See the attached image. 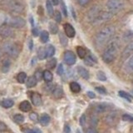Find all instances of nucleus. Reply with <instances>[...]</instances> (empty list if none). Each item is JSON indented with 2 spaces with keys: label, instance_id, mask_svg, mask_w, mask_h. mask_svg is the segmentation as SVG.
<instances>
[{
  "label": "nucleus",
  "instance_id": "obj_1",
  "mask_svg": "<svg viewBox=\"0 0 133 133\" xmlns=\"http://www.w3.org/2000/svg\"><path fill=\"white\" fill-rule=\"evenodd\" d=\"M115 28L112 26H108L102 28L95 37V44L97 48H102L113 37Z\"/></svg>",
  "mask_w": 133,
  "mask_h": 133
},
{
  "label": "nucleus",
  "instance_id": "obj_2",
  "mask_svg": "<svg viewBox=\"0 0 133 133\" xmlns=\"http://www.w3.org/2000/svg\"><path fill=\"white\" fill-rule=\"evenodd\" d=\"M118 47L119 44L116 40H113L108 43L102 54V60L106 63H110L115 59L116 55H117Z\"/></svg>",
  "mask_w": 133,
  "mask_h": 133
},
{
  "label": "nucleus",
  "instance_id": "obj_3",
  "mask_svg": "<svg viewBox=\"0 0 133 133\" xmlns=\"http://www.w3.org/2000/svg\"><path fill=\"white\" fill-rule=\"evenodd\" d=\"M4 23L8 25V27L14 28H22L25 26L26 22L23 18L21 17H11V18H8L6 20H4Z\"/></svg>",
  "mask_w": 133,
  "mask_h": 133
},
{
  "label": "nucleus",
  "instance_id": "obj_4",
  "mask_svg": "<svg viewBox=\"0 0 133 133\" xmlns=\"http://www.w3.org/2000/svg\"><path fill=\"white\" fill-rule=\"evenodd\" d=\"M3 49L7 54H8L10 57L16 58L18 57L19 54V50L17 44H15L12 42H6L3 45Z\"/></svg>",
  "mask_w": 133,
  "mask_h": 133
},
{
  "label": "nucleus",
  "instance_id": "obj_5",
  "mask_svg": "<svg viewBox=\"0 0 133 133\" xmlns=\"http://www.w3.org/2000/svg\"><path fill=\"white\" fill-rule=\"evenodd\" d=\"M124 7V3L122 0H108L107 3V8L108 9V12L111 14L120 11Z\"/></svg>",
  "mask_w": 133,
  "mask_h": 133
},
{
  "label": "nucleus",
  "instance_id": "obj_6",
  "mask_svg": "<svg viewBox=\"0 0 133 133\" xmlns=\"http://www.w3.org/2000/svg\"><path fill=\"white\" fill-rule=\"evenodd\" d=\"M8 7L12 12H18V14L22 12L24 8V6L23 4L18 1H16V0H9L8 1Z\"/></svg>",
  "mask_w": 133,
  "mask_h": 133
},
{
  "label": "nucleus",
  "instance_id": "obj_7",
  "mask_svg": "<svg viewBox=\"0 0 133 133\" xmlns=\"http://www.w3.org/2000/svg\"><path fill=\"white\" fill-rule=\"evenodd\" d=\"M76 55L72 51H66L64 52V61L68 66H72L76 63Z\"/></svg>",
  "mask_w": 133,
  "mask_h": 133
},
{
  "label": "nucleus",
  "instance_id": "obj_8",
  "mask_svg": "<svg viewBox=\"0 0 133 133\" xmlns=\"http://www.w3.org/2000/svg\"><path fill=\"white\" fill-rule=\"evenodd\" d=\"M101 12H102L101 9H100L98 7H94L89 11L88 14H87V18H88L89 21L94 23V21L97 19V18L99 16V14H101Z\"/></svg>",
  "mask_w": 133,
  "mask_h": 133
},
{
  "label": "nucleus",
  "instance_id": "obj_9",
  "mask_svg": "<svg viewBox=\"0 0 133 133\" xmlns=\"http://www.w3.org/2000/svg\"><path fill=\"white\" fill-rule=\"evenodd\" d=\"M132 55H133V41H131V43L124 48L122 57L123 59H127V58L130 57Z\"/></svg>",
  "mask_w": 133,
  "mask_h": 133
},
{
  "label": "nucleus",
  "instance_id": "obj_10",
  "mask_svg": "<svg viewBox=\"0 0 133 133\" xmlns=\"http://www.w3.org/2000/svg\"><path fill=\"white\" fill-rule=\"evenodd\" d=\"M14 35L12 29L8 26H0V36L3 37H10Z\"/></svg>",
  "mask_w": 133,
  "mask_h": 133
},
{
  "label": "nucleus",
  "instance_id": "obj_11",
  "mask_svg": "<svg viewBox=\"0 0 133 133\" xmlns=\"http://www.w3.org/2000/svg\"><path fill=\"white\" fill-rule=\"evenodd\" d=\"M64 32H65V35L68 37H74L76 35V31H75L74 28L72 27V25H71L70 23H65L64 26Z\"/></svg>",
  "mask_w": 133,
  "mask_h": 133
},
{
  "label": "nucleus",
  "instance_id": "obj_12",
  "mask_svg": "<svg viewBox=\"0 0 133 133\" xmlns=\"http://www.w3.org/2000/svg\"><path fill=\"white\" fill-rule=\"evenodd\" d=\"M112 16H113V14H111V12H101V14H99V16L97 18V19L94 21V23H98L104 22V21H107L108 19H110Z\"/></svg>",
  "mask_w": 133,
  "mask_h": 133
},
{
  "label": "nucleus",
  "instance_id": "obj_13",
  "mask_svg": "<svg viewBox=\"0 0 133 133\" xmlns=\"http://www.w3.org/2000/svg\"><path fill=\"white\" fill-rule=\"evenodd\" d=\"M116 120H117V112L116 111H113V112H111L110 114H108L106 117V122L108 124V125H114L116 122Z\"/></svg>",
  "mask_w": 133,
  "mask_h": 133
},
{
  "label": "nucleus",
  "instance_id": "obj_14",
  "mask_svg": "<svg viewBox=\"0 0 133 133\" xmlns=\"http://www.w3.org/2000/svg\"><path fill=\"white\" fill-rule=\"evenodd\" d=\"M32 103L36 107H38L42 104V97L38 93L32 92V95L30 96Z\"/></svg>",
  "mask_w": 133,
  "mask_h": 133
},
{
  "label": "nucleus",
  "instance_id": "obj_15",
  "mask_svg": "<svg viewBox=\"0 0 133 133\" xmlns=\"http://www.w3.org/2000/svg\"><path fill=\"white\" fill-rule=\"evenodd\" d=\"M84 62L85 64L89 66H92L97 62V58H96L92 54H89V55H87L84 58Z\"/></svg>",
  "mask_w": 133,
  "mask_h": 133
},
{
  "label": "nucleus",
  "instance_id": "obj_16",
  "mask_svg": "<svg viewBox=\"0 0 133 133\" xmlns=\"http://www.w3.org/2000/svg\"><path fill=\"white\" fill-rule=\"evenodd\" d=\"M109 109V104L107 103H99L95 107V111L97 113H103Z\"/></svg>",
  "mask_w": 133,
  "mask_h": 133
},
{
  "label": "nucleus",
  "instance_id": "obj_17",
  "mask_svg": "<svg viewBox=\"0 0 133 133\" xmlns=\"http://www.w3.org/2000/svg\"><path fill=\"white\" fill-rule=\"evenodd\" d=\"M77 71L78 74L80 75L81 77L85 79V80H88L89 79V77H90L89 72L86 68H83V66H78V68H77Z\"/></svg>",
  "mask_w": 133,
  "mask_h": 133
},
{
  "label": "nucleus",
  "instance_id": "obj_18",
  "mask_svg": "<svg viewBox=\"0 0 133 133\" xmlns=\"http://www.w3.org/2000/svg\"><path fill=\"white\" fill-rule=\"evenodd\" d=\"M32 106H31V103L29 102L28 101H23L19 104V109L24 111V112H28L31 110Z\"/></svg>",
  "mask_w": 133,
  "mask_h": 133
},
{
  "label": "nucleus",
  "instance_id": "obj_19",
  "mask_svg": "<svg viewBox=\"0 0 133 133\" xmlns=\"http://www.w3.org/2000/svg\"><path fill=\"white\" fill-rule=\"evenodd\" d=\"M125 69L129 73H133V55L130 57V58L127 62L126 66H125Z\"/></svg>",
  "mask_w": 133,
  "mask_h": 133
},
{
  "label": "nucleus",
  "instance_id": "obj_20",
  "mask_svg": "<svg viewBox=\"0 0 133 133\" xmlns=\"http://www.w3.org/2000/svg\"><path fill=\"white\" fill-rule=\"evenodd\" d=\"M52 95L54 96L55 98H61L63 95V90H62V87L57 86L52 91Z\"/></svg>",
  "mask_w": 133,
  "mask_h": 133
},
{
  "label": "nucleus",
  "instance_id": "obj_21",
  "mask_svg": "<svg viewBox=\"0 0 133 133\" xmlns=\"http://www.w3.org/2000/svg\"><path fill=\"white\" fill-rule=\"evenodd\" d=\"M43 78L44 79L45 82H51L52 81L53 78V75L51 72V71L49 70H45L44 72H43Z\"/></svg>",
  "mask_w": 133,
  "mask_h": 133
},
{
  "label": "nucleus",
  "instance_id": "obj_22",
  "mask_svg": "<svg viewBox=\"0 0 133 133\" xmlns=\"http://www.w3.org/2000/svg\"><path fill=\"white\" fill-rule=\"evenodd\" d=\"M50 121H51V118H50L49 115H48V114H43L41 117H40L39 122H40L42 126L46 127V126H48V125L49 124Z\"/></svg>",
  "mask_w": 133,
  "mask_h": 133
},
{
  "label": "nucleus",
  "instance_id": "obj_23",
  "mask_svg": "<svg viewBox=\"0 0 133 133\" xmlns=\"http://www.w3.org/2000/svg\"><path fill=\"white\" fill-rule=\"evenodd\" d=\"M11 68V62L9 59H5L3 62L2 64V72L4 73H7L10 70Z\"/></svg>",
  "mask_w": 133,
  "mask_h": 133
},
{
  "label": "nucleus",
  "instance_id": "obj_24",
  "mask_svg": "<svg viewBox=\"0 0 133 133\" xmlns=\"http://www.w3.org/2000/svg\"><path fill=\"white\" fill-rule=\"evenodd\" d=\"M37 57L40 60H43L47 58V52H46V48L43 47H40L37 50Z\"/></svg>",
  "mask_w": 133,
  "mask_h": 133
},
{
  "label": "nucleus",
  "instance_id": "obj_25",
  "mask_svg": "<svg viewBox=\"0 0 133 133\" xmlns=\"http://www.w3.org/2000/svg\"><path fill=\"white\" fill-rule=\"evenodd\" d=\"M37 79L35 78L34 76H31V77H29L28 79H27V81H26V85L28 87H29V88H31V87H35L37 85Z\"/></svg>",
  "mask_w": 133,
  "mask_h": 133
},
{
  "label": "nucleus",
  "instance_id": "obj_26",
  "mask_svg": "<svg viewBox=\"0 0 133 133\" xmlns=\"http://www.w3.org/2000/svg\"><path fill=\"white\" fill-rule=\"evenodd\" d=\"M70 90L73 93H78L81 91V86L76 82H72L70 83Z\"/></svg>",
  "mask_w": 133,
  "mask_h": 133
},
{
  "label": "nucleus",
  "instance_id": "obj_27",
  "mask_svg": "<svg viewBox=\"0 0 133 133\" xmlns=\"http://www.w3.org/2000/svg\"><path fill=\"white\" fill-rule=\"evenodd\" d=\"M0 105L4 108H10L14 105V102L11 99H4L0 102Z\"/></svg>",
  "mask_w": 133,
  "mask_h": 133
},
{
  "label": "nucleus",
  "instance_id": "obj_28",
  "mask_svg": "<svg viewBox=\"0 0 133 133\" xmlns=\"http://www.w3.org/2000/svg\"><path fill=\"white\" fill-rule=\"evenodd\" d=\"M48 28H49V32L52 33V34H57L58 32V27L57 23H53V22H50L48 24Z\"/></svg>",
  "mask_w": 133,
  "mask_h": 133
},
{
  "label": "nucleus",
  "instance_id": "obj_29",
  "mask_svg": "<svg viewBox=\"0 0 133 133\" xmlns=\"http://www.w3.org/2000/svg\"><path fill=\"white\" fill-rule=\"evenodd\" d=\"M46 8H47L48 15L49 16H53V14H54V9H53L52 3H51L50 0H47V2H46Z\"/></svg>",
  "mask_w": 133,
  "mask_h": 133
},
{
  "label": "nucleus",
  "instance_id": "obj_30",
  "mask_svg": "<svg viewBox=\"0 0 133 133\" xmlns=\"http://www.w3.org/2000/svg\"><path fill=\"white\" fill-rule=\"evenodd\" d=\"M77 55L80 58H85V57L87 56V51L84 48L81 47V46H78L77 47Z\"/></svg>",
  "mask_w": 133,
  "mask_h": 133
},
{
  "label": "nucleus",
  "instance_id": "obj_31",
  "mask_svg": "<svg viewBox=\"0 0 133 133\" xmlns=\"http://www.w3.org/2000/svg\"><path fill=\"white\" fill-rule=\"evenodd\" d=\"M40 40L43 43H48L49 40V33L47 31H43L40 33Z\"/></svg>",
  "mask_w": 133,
  "mask_h": 133
},
{
  "label": "nucleus",
  "instance_id": "obj_32",
  "mask_svg": "<svg viewBox=\"0 0 133 133\" xmlns=\"http://www.w3.org/2000/svg\"><path fill=\"white\" fill-rule=\"evenodd\" d=\"M55 48L52 45H48L46 48V52H47V57H52L55 54Z\"/></svg>",
  "mask_w": 133,
  "mask_h": 133
},
{
  "label": "nucleus",
  "instance_id": "obj_33",
  "mask_svg": "<svg viewBox=\"0 0 133 133\" xmlns=\"http://www.w3.org/2000/svg\"><path fill=\"white\" fill-rule=\"evenodd\" d=\"M14 122L17 124H21V123H23L24 122V116L22 115V114H15L14 116Z\"/></svg>",
  "mask_w": 133,
  "mask_h": 133
},
{
  "label": "nucleus",
  "instance_id": "obj_34",
  "mask_svg": "<svg viewBox=\"0 0 133 133\" xmlns=\"http://www.w3.org/2000/svg\"><path fill=\"white\" fill-rule=\"evenodd\" d=\"M56 66H57V59H56V58H52V59H50L49 61H48L47 64H46L47 68L51 69V70L53 69V68H55Z\"/></svg>",
  "mask_w": 133,
  "mask_h": 133
},
{
  "label": "nucleus",
  "instance_id": "obj_35",
  "mask_svg": "<svg viewBox=\"0 0 133 133\" xmlns=\"http://www.w3.org/2000/svg\"><path fill=\"white\" fill-rule=\"evenodd\" d=\"M27 79V74L25 72H19L17 76V81H18L19 83H24L26 82Z\"/></svg>",
  "mask_w": 133,
  "mask_h": 133
},
{
  "label": "nucleus",
  "instance_id": "obj_36",
  "mask_svg": "<svg viewBox=\"0 0 133 133\" xmlns=\"http://www.w3.org/2000/svg\"><path fill=\"white\" fill-rule=\"evenodd\" d=\"M59 39H60V43L63 46V47H66V45H68V38H66V36L64 35V33L62 32H60L59 33Z\"/></svg>",
  "mask_w": 133,
  "mask_h": 133
},
{
  "label": "nucleus",
  "instance_id": "obj_37",
  "mask_svg": "<svg viewBox=\"0 0 133 133\" xmlns=\"http://www.w3.org/2000/svg\"><path fill=\"white\" fill-rule=\"evenodd\" d=\"M118 94H119V96H120L121 97H122L124 99L127 100V102H131V96L129 95V94H127V92H125V91H119Z\"/></svg>",
  "mask_w": 133,
  "mask_h": 133
},
{
  "label": "nucleus",
  "instance_id": "obj_38",
  "mask_svg": "<svg viewBox=\"0 0 133 133\" xmlns=\"http://www.w3.org/2000/svg\"><path fill=\"white\" fill-rule=\"evenodd\" d=\"M122 120L124 122H133V116L130 114H124L122 116Z\"/></svg>",
  "mask_w": 133,
  "mask_h": 133
},
{
  "label": "nucleus",
  "instance_id": "obj_39",
  "mask_svg": "<svg viewBox=\"0 0 133 133\" xmlns=\"http://www.w3.org/2000/svg\"><path fill=\"white\" fill-rule=\"evenodd\" d=\"M97 78L99 79L100 81H102V82L107 81V76H106V74L104 73L103 72H101V71L97 72Z\"/></svg>",
  "mask_w": 133,
  "mask_h": 133
},
{
  "label": "nucleus",
  "instance_id": "obj_40",
  "mask_svg": "<svg viewBox=\"0 0 133 133\" xmlns=\"http://www.w3.org/2000/svg\"><path fill=\"white\" fill-rule=\"evenodd\" d=\"M54 19L57 23H61L62 21V14L59 11H57L55 12V14H54Z\"/></svg>",
  "mask_w": 133,
  "mask_h": 133
},
{
  "label": "nucleus",
  "instance_id": "obj_41",
  "mask_svg": "<svg viewBox=\"0 0 133 133\" xmlns=\"http://www.w3.org/2000/svg\"><path fill=\"white\" fill-rule=\"evenodd\" d=\"M64 72V68H63V65L62 63H60L57 66V73L59 75V76H62V74Z\"/></svg>",
  "mask_w": 133,
  "mask_h": 133
},
{
  "label": "nucleus",
  "instance_id": "obj_42",
  "mask_svg": "<svg viewBox=\"0 0 133 133\" xmlns=\"http://www.w3.org/2000/svg\"><path fill=\"white\" fill-rule=\"evenodd\" d=\"M34 77L37 79V81L39 82V81L42 80V79H43V72H42L41 71H37V72H36Z\"/></svg>",
  "mask_w": 133,
  "mask_h": 133
},
{
  "label": "nucleus",
  "instance_id": "obj_43",
  "mask_svg": "<svg viewBox=\"0 0 133 133\" xmlns=\"http://www.w3.org/2000/svg\"><path fill=\"white\" fill-rule=\"evenodd\" d=\"M29 117H30V119L33 121V122H37V120H38V116H37V114L35 113V112H32L30 116H29Z\"/></svg>",
  "mask_w": 133,
  "mask_h": 133
},
{
  "label": "nucleus",
  "instance_id": "obj_44",
  "mask_svg": "<svg viewBox=\"0 0 133 133\" xmlns=\"http://www.w3.org/2000/svg\"><path fill=\"white\" fill-rule=\"evenodd\" d=\"M86 115L85 114H82V116L80 117V120H79V123H80V125L82 127H84V125L86 123Z\"/></svg>",
  "mask_w": 133,
  "mask_h": 133
},
{
  "label": "nucleus",
  "instance_id": "obj_45",
  "mask_svg": "<svg viewBox=\"0 0 133 133\" xmlns=\"http://www.w3.org/2000/svg\"><path fill=\"white\" fill-rule=\"evenodd\" d=\"M96 90H97L100 94H106L107 93V91L103 87H96Z\"/></svg>",
  "mask_w": 133,
  "mask_h": 133
},
{
  "label": "nucleus",
  "instance_id": "obj_46",
  "mask_svg": "<svg viewBox=\"0 0 133 133\" xmlns=\"http://www.w3.org/2000/svg\"><path fill=\"white\" fill-rule=\"evenodd\" d=\"M61 6H62V12H63V14L66 17L68 16V11H66V6H65V3L62 1L61 3Z\"/></svg>",
  "mask_w": 133,
  "mask_h": 133
},
{
  "label": "nucleus",
  "instance_id": "obj_47",
  "mask_svg": "<svg viewBox=\"0 0 133 133\" xmlns=\"http://www.w3.org/2000/svg\"><path fill=\"white\" fill-rule=\"evenodd\" d=\"M78 1V3L80 4L81 6H86L87 4H88L90 0H77Z\"/></svg>",
  "mask_w": 133,
  "mask_h": 133
},
{
  "label": "nucleus",
  "instance_id": "obj_48",
  "mask_svg": "<svg viewBox=\"0 0 133 133\" xmlns=\"http://www.w3.org/2000/svg\"><path fill=\"white\" fill-rule=\"evenodd\" d=\"M32 35L34 37H37L39 35V30L37 28H33L32 30Z\"/></svg>",
  "mask_w": 133,
  "mask_h": 133
},
{
  "label": "nucleus",
  "instance_id": "obj_49",
  "mask_svg": "<svg viewBox=\"0 0 133 133\" xmlns=\"http://www.w3.org/2000/svg\"><path fill=\"white\" fill-rule=\"evenodd\" d=\"M86 133H97V131L96 130V128H94V127H89L87 130Z\"/></svg>",
  "mask_w": 133,
  "mask_h": 133
},
{
  "label": "nucleus",
  "instance_id": "obj_50",
  "mask_svg": "<svg viewBox=\"0 0 133 133\" xmlns=\"http://www.w3.org/2000/svg\"><path fill=\"white\" fill-rule=\"evenodd\" d=\"M44 89L45 90H47V91H53V85L52 84H48V85H47V86H45V87H44Z\"/></svg>",
  "mask_w": 133,
  "mask_h": 133
},
{
  "label": "nucleus",
  "instance_id": "obj_51",
  "mask_svg": "<svg viewBox=\"0 0 133 133\" xmlns=\"http://www.w3.org/2000/svg\"><path fill=\"white\" fill-rule=\"evenodd\" d=\"M27 133H41L40 130L37 128H32L31 130H29Z\"/></svg>",
  "mask_w": 133,
  "mask_h": 133
},
{
  "label": "nucleus",
  "instance_id": "obj_52",
  "mask_svg": "<svg viewBox=\"0 0 133 133\" xmlns=\"http://www.w3.org/2000/svg\"><path fill=\"white\" fill-rule=\"evenodd\" d=\"M63 131H64V133H71V128L68 125H65L64 126Z\"/></svg>",
  "mask_w": 133,
  "mask_h": 133
},
{
  "label": "nucleus",
  "instance_id": "obj_53",
  "mask_svg": "<svg viewBox=\"0 0 133 133\" xmlns=\"http://www.w3.org/2000/svg\"><path fill=\"white\" fill-rule=\"evenodd\" d=\"M87 96L90 97V98H91V99H93V98H95L96 97V95H95V93L94 92H92V91H87Z\"/></svg>",
  "mask_w": 133,
  "mask_h": 133
},
{
  "label": "nucleus",
  "instance_id": "obj_54",
  "mask_svg": "<svg viewBox=\"0 0 133 133\" xmlns=\"http://www.w3.org/2000/svg\"><path fill=\"white\" fill-rule=\"evenodd\" d=\"M28 48L29 50H32L33 48V41L32 39H30L28 42Z\"/></svg>",
  "mask_w": 133,
  "mask_h": 133
},
{
  "label": "nucleus",
  "instance_id": "obj_55",
  "mask_svg": "<svg viewBox=\"0 0 133 133\" xmlns=\"http://www.w3.org/2000/svg\"><path fill=\"white\" fill-rule=\"evenodd\" d=\"M52 5H58L59 4V0H51Z\"/></svg>",
  "mask_w": 133,
  "mask_h": 133
},
{
  "label": "nucleus",
  "instance_id": "obj_56",
  "mask_svg": "<svg viewBox=\"0 0 133 133\" xmlns=\"http://www.w3.org/2000/svg\"><path fill=\"white\" fill-rule=\"evenodd\" d=\"M29 19H30V23H32V26L33 27V26H34V22H33V18H32V16H30V17H29Z\"/></svg>",
  "mask_w": 133,
  "mask_h": 133
},
{
  "label": "nucleus",
  "instance_id": "obj_57",
  "mask_svg": "<svg viewBox=\"0 0 133 133\" xmlns=\"http://www.w3.org/2000/svg\"><path fill=\"white\" fill-rule=\"evenodd\" d=\"M131 96L133 97V90H131Z\"/></svg>",
  "mask_w": 133,
  "mask_h": 133
},
{
  "label": "nucleus",
  "instance_id": "obj_58",
  "mask_svg": "<svg viewBox=\"0 0 133 133\" xmlns=\"http://www.w3.org/2000/svg\"><path fill=\"white\" fill-rule=\"evenodd\" d=\"M77 133H82V132L80 131V130H77Z\"/></svg>",
  "mask_w": 133,
  "mask_h": 133
},
{
  "label": "nucleus",
  "instance_id": "obj_59",
  "mask_svg": "<svg viewBox=\"0 0 133 133\" xmlns=\"http://www.w3.org/2000/svg\"><path fill=\"white\" fill-rule=\"evenodd\" d=\"M2 55V51H1V48H0V57H1Z\"/></svg>",
  "mask_w": 133,
  "mask_h": 133
},
{
  "label": "nucleus",
  "instance_id": "obj_60",
  "mask_svg": "<svg viewBox=\"0 0 133 133\" xmlns=\"http://www.w3.org/2000/svg\"><path fill=\"white\" fill-rule=\"evenodd\" d=\"M8 1H9V0H8Z\"/></svg>",
  "mask_w": 133,
  "mask_h": 133
}]
</instances>
